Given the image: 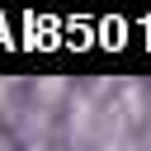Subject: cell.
<instances>
[{
  "label": "cell",
  "mask_w": 151,
  "mask_h": 151,
  "mask_svg": "<svg viewBox=\"0 0 151 151\" xmlns=\"http://www.w3.org/2000/svg\"><path fill=\"white\" fill-rule=\"evenodd\" d=\"M9 99H14V80H0V118L9 113Z\"/></svg>",
  "instance_id": "obj_2"
},
{
  "label": "cell",
  "mask_w": 151,
  "mask_h": 151,
  "mask_svg": "<svg viewBox=\"0 0 151 151\" xmlns=\"http://www.w3.org/2000/svg\"><path fill=\"white\" fill-rule=\"evenodd\" d=\"M71 94H76V90H71V80H61V76H42V80L28 85V99L42 104V109H52V104H61V99H71Z\"/></svg>",
  "instance_id": "obj_1"
},
{
  "label": "cell",
  "mask_w": 151,
  "mask_h": 151,
  "mask_svg": "<svg viewBox=\"0 0 151 151\" xmlns=\"http://www.w3.org/2000/svg\"><path fill=\"white\" fill-rule=\"evenodd\" d=\"M0 151H14V142H0Z\"/></svg>",
  "instance_id": "obj_3"
}]
</instances>
